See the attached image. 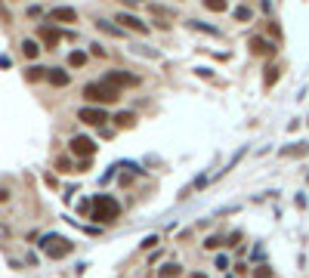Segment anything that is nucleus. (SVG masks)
Segmentation results:
<instances>
[{
    "label": "nucleus",
    "instance_id": "28",
    "mask_svg": "<svg viewBox=\"0 0 309 278\" xmlns=\"http://www.w3.org/2000/svg\"><path fill=\"white\" fill-rule=\"evenodd\" d=\"M124 3H130V6H136V3H142V0H124Z\"/></svg>",
    "mask_w": 309,
    "mask_h": 278
},
{
    "label": "nucleus",
    "instance_id": "3",
    "mask_svg": "<svg viewBox=\"0 0 309 278\" xmlns=\"http://www.w3.org/2000/svg\"><path fill=\"white\" fill-rule=\"evenodd\" d=\"M84 96L90 99V102H118L121 99V90H114V87H108L105 80H96V84H87L84 87Z\"/></svg>",
    "mask_w": 309,
    "mask_h": 278
},
{
    "label": "nucleus",
    "instance_id": "29",
    "mask_svg": "<svg viewBox=\"0 0 309 278\" xmlns=\"http://www.w3.org/2000/svg\"><path fill=\"white\" fill-rule=\"evenodd\" d=\"M195 278H204V275H195Z\"/></svg>",
    "mask_w": 309,
    "mask_h": 278
},
{
    "label": "nucleus",
    "instance_id": "5",
    "mask_svg": "<svg viewBox=\"0 0 309 278\" xmlns=\"http://www.w3.org/2000/svg\"><path fill=\"white\" fill-rule=\"evenodd\" d=\"M77 118H81L84 124H90V127H102L105 121H111V118H108V111H105V108H99V105H84L81 111H77Z\"/></svg>",
    "mask_w": 309,
    "mask_h": 278
},
{
    "label": "nucleus",
    "instance_id": "14",
    "mask_svg": "<svg viewBox=\"0 0 309 278\" xmlns=\"http://www.w3.org/2000/svg\"><path fill=\"white\" fill-rule=\"evenodd\" d=\"M22 53L28 56V59H37V53H40V46H37V40H22Z\"/></svg>",
    "mask_w": 309,
    "mask_h": 278
},
{
    "label": "nucleus",
    "instance_id": "4",
    "mask_svg": "<svg viewBox=\"0 0 309 278\" xmlns=\"http://www.w3.org/2000/svg\"><path fill=\"white\" fill-rule=\"evenodd\" d=\"M105 80L108 87H114V90H121V87H136L139 84V77L136 74H130V71H121V68H114V71H105Z\"/></svg>",
    "mask_w": 309,
    "mask_h": 278
},
{
    "label": "nucleus",
    "instance_id": "2",
    "mask_svg": "<svg viewBox=\"0 0 309 278\" xmlns=\"http://www.w3.org/2000/svg\"><path fill=\"white\" fill-rule=\"evenodd\" d=\"M40 250L47 253V257H53V260H62V257H68V253L74 250V244L68 238H62V235H43L40 238Z\"/></svg>",
    "mask_w": 309,
    "mask_h": 278
},
{
    "label": "nucleus",
    "instance_id": "15",
    "mask_svg": "<svg viewBox=\"0 0 309 278\" xmlns=\"http://www.w3.org/2000/svg\"><path fill=\"white\" fill-rule=\"evenodd\" d=\"M40 37L47 40L50 46H56V43H59V31H56V28H50V25H43V28H40Z\"/></svg>",
    "mask_w": 309,
    "mask_h": 278
},
{
    "label": "nucleus",
    "instance_id": "10",
    "mask_svg": "<svg viewBox=\"0 0 309 278\" xmlns=\"http://www.w3.org/2000/svg\"><path fill=\"white\" fill-rule=\"evenodd\" d=\"M50 22H77V13L71 6H56L50 9Z\"/></svg>",
    "mask_w": 309,
    "mask_h": 278
},
{
    "label": "nucleus",
    "instance_id": "12",
    "mask_svg": "<svg viewBox=\"0 0 309 278\" xmlns=\"http://www.w3.org/2000/svg\"><path fill=\"white\" fill-rule=\"evenodd\" d=\"M278 155H284V158H294V155H309V142H294V145H288V148H281Z\"/></svg>",
    "mask_w": 309,
    "mask_h": 278
},
{
    "label": "nucleus",
    "instance_id": "20",
    "mask_svg": "<svg viewBox=\"0 0 309 278\" xmlns=\"http://www.w3.org/2000/svg\"><path fill=\"white\" fill-rule=\"evenodd\" d=\"M40 77H47V68L31 65V68H28V80H40Z\"/></svg>",
    "mask_w": 309,
    "mask_h": 278
},
{
    "label": "nucleus",
    "instance_id": "27",
    "mask_svg": "<svg viewBox=\"0 0 309 278\" xmlns=\"http://www.w3.org/2000/svg\"><path fill=\"white\" fill-rule=\"evenodd\" d=\"M226 266H229V257H226V253H220V257H216V269H226Z\"/></svg>",
    "mask_w": 309,
    "mask_h": 278
},
{
    "label": "nucleus",
    "instance_id": "18",
    "mask_svg": "<svg viewBox=\"0 0 309 278\" xmlns=\"http://www.w3.org/2000/svg\"><path fill=\"white\" fill-rule=\"evenodd\" d=\"M179 269H182V266H176V263H164L161 266V278H176Z\"/></svg>",
    "mask_w": 309,
    "mask_h": 278
},
{
    "label": "nucleus",
    "instance_id": "9",
    "mask_svg": "<svg viewBox=\"0 0 309 278\" xmlns=\"http://www.w3.org/2000/svg\"><path fill=\"white\" fill-rule=\"evenodd\" d=\"M47 80L53 87H68V84H71V74L62 71V68H47Z\"/></svg>",
    "mask_w": 309,
    "mask_h": 278
},
{
    "label": "nucleus",
    "instance_id": "24",
    "mask_svg": "<svg viewBox=\"0 0 309 278\" xmlns=\"http://www.w3.org/2000/svg\"><path fill=\"white\" fill-rule=\"evenodd\" d=\"M204 247H207V250H216V247H220V235H210V238H204Z\"/></svg>",
    "mask_w": 309,
    "mask_h": 278
},
{
    "label": "nucleus",
    "instance_id": "7",
    "mask_svg": "<svg viewBox=\"0 0 309 278\" xmlns=\"http://www.w3.org/2000/svg\"><path fill=\"white\" fill-rule=\"evenodd\" d=\"M118 22H121V28H133V31H139V34H148V25H145V22L136 19V16H130V13H121Z\"/></svg>",
    "mask_w": 309,
    "mask_h": 278
},
{
    "label": "nucleus",
    "instance_id": "8",
    "mask_svg": "<svg viewBox=\"0 0 309 278\" xmlns=\"http://www.w3.org/2000/svg\"><path fill=\"white\" fill-rule=\"evenodd\" d=\"M250 53H254V56H272V53H275V46H272L266 37H250Z\"/></svg>",
    "mask_w": 309,
    "mask_h": 278
},
{
    "label": "nucleus",
    "instance_id": "21",
    "mask_svg": "<svg viewBox=\"0 0 309 278\" xmlns=\"http://www.w3.org/2000/svg\"><path fill=\"white\" fill-rule=\"evenodd\" d=\"M207 182H210V176H207V173H201V176H195V182H192L189 189H192V192H198V189H204Z\"/></svg>",
    "mask_w": 309,
    "mask_h": 278
},
{
    "label": "nucleus",
    "instance_id": "25",
    "mask_svg": "<svg viewBox=\"0 0 309 278\" xmlns=\"http://www.w3.org/2000/svg\"><path fill=\"white\" fill-rule=\"evenodd\" d=\"M189 25H192V28H198V31H207V34H220L216 28H210V25H201V22H189Z\"/></svg>",
    "mask_w": 309,
    "mask_h": 278
},
{
    "label": "nucleus",
    "instance_id": "23",
    "mask_svg": "<svg viewBox=\"0 0 309 278\" xmlns=\"http://www.w3.org/2000/svg\"><path fill=\"white\" fill-rule=\"evenodd\" d=\"M250 16H254V13H250L247 6H238V9H235V19H238V22H247Z\"/></svg>",
    "mask_w": 309,
    "mask_h": 278
},
{
    "label": "nucleus",
    "instance_id": "22",
    "mask_svg": "<svg viewBox=\"0 0 309 278\" xmlns=\"http://www.w3.org/2000/svg\"><path fill=\"white\" fill-rule=\"evenodd\" d=\"M254 278H272V269H269L266 263H260L257 269H254Z\"/></svg>",
    "mask_w": 309,
    "mask_h": 278
},
{
    "label": "nucleus",
    "instance_id": "17",
    "mask_svg": "<svg viewBox=\"0 0 309 278\" xmlns=\"http://www.w3.org/2000/svg\"><path fill=\"white\" fill-rule=\"evenodd\" d=\"M84 62H87V53L84 50H74L71 56H68V65H71V68H81Z\"/></svg>",
    "mask_w": 309,
    "mask_h": 278
},
{
    "label": "nucleus",
    "instance_id": "19",
    "mask_svg": "<svg viewBox=\"0 0 309 278\" xmlns=\"http://www.w3.org/2000/svg\"><path fill=\"white\" fill-rule=\"evenodd\" d=\"M133 121H136V118H133L130 111H121L118 118H114V124H118V127H133Z\"/></svg>",
    "mask_w": 309,
    "mask_h": 278
},
{
    "label": "nucleus",
    "instance_id": "16",
    "mask_svg": "<svg viewBox=\"0 0 309 278\" xmlns=\"http://www.w3.org/2000/svg\"><path fill=\"white\" fill-rule=\"evenodd\" d=\"M201 3L207 6L210 13H226V9H229V3H226V0H201Z\"/></svg>",
    "mask_w": 309,
    "mask_h": 278
},
{
    "label": "nucleus",
    "instance_id": "11",
    "mask_svg": "<svg viewBox=\"0 0 309 278\" xmlns=\"http://www.w3.org/2000/svg\"><path fill=\"white\" fill-rule=\"evenodd\" d=\"M278 77H281V68H278V65H266V74H263V87H266V90H269V87H275V80H278Z\"/></svg>",
    "mask_w": 309,
    "mask_h": 278
},
{
    "label": "nucleus",
    "instance_id": "1",
    "mask_svg": "<svg viewBox=\"0 0 309 278\" xmlns=\"http://www.w3.org/2000/svg\"><path fill=\"white\" fill-rule=\"evenodd\" d=\"M121 216V204L111 195H96L93 198V219L96 223H114Z\"/></svg>",
    "mask_w": 309,
    "mask_h": 278
},
{
    "label": "nucleus",
    "instance_id": "13",
    "mask_svg": "<svg viewBox=\"0 0 309 278\" xmlns=\"http://www.w3.org/2000/svg\"><path fill=\"white\" fill-rule=\"evenodd\" d=\"M96 28H99V31H105V34H111V37H124V28L111 25V22H105V19H99V22H96Z\"/></svg>",
    "mask_w": 309,
    "mask_h": 278
},
{
    "label": "nucleus",
    "instance_id": "6",
    "mask_svg": "<svg viewBox=\"0 0 309 278\" xmlns=\"http://www.w3.org/2000/svg\"><path fill=\"white\" fill-rule=\"evenodd\" d=\"M68 148H71V155H84V158H90L96 152V142L90 136H74L71 142H68Z\"/></svg>",
    "mask_w": 309,
    "mask_h": 278
},
{
    "label": "nucleus",
    "instance_id": "30",
    "mask_svg": "<svg viewBox=\"0 0 309 278\" xmlns=\"http://www.w3.org/2000/svg\"><path fill=\"white\" fill-rule=\"evenodd\" d=\"M306 182H309V176H306Z\"/></svg>",
    "mask_w": 309,
    "mask_h": 278
},
{
    "label": "nucleus",
    "instance_id": "26",
    "mask_svg": "<svg viewBox=\"0 0 309 278\" xmlns=\"http://www.w3.org/2000/svg\"><path fill=\"white\" fill-rule=\"evenodd\" d=\"M155 244H158V235H148V238L142 241V247H145V250H152Z\"/></svg>",
    "mask_w": 309,
    "mask_h": 278
}]
</instances>
